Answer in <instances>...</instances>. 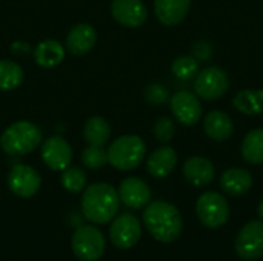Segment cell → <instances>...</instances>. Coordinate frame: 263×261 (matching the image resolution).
I'll return each instance as SVG.
<instances>
[{"label": "cell", "mask_w": 263, "mask_h": 261, "mask_svg": "<svg viewBox=\"0 0 263 261\" xmlns=\"http://www.w3.org/2000/svg\"><path fill=\"white\" fill-rule=\"evenodd\" d=\"M143 225L151 237L160 243L176 242L183 229L179 209L168 202L148 203L143 211Z\"/></svg>", "instance_id": "obj_1"}, {"label": "cell", "mask_w": 263, "mask_h": 261, "mask_svg": "<svg viewBox=\"0 0 263 261\" xmlns=\"http://www.w3.org/2000/svg\"><path fill=\"white\" fill-rule=\"evenodd\" d=\"M119 192L108 183H96L85 189L82 195V212L86 220L106 225L119 212Z\"/></svg>", "instance_id": "obj_2"}, {"label": "cell", "mask_w": 263, "mask_h": 261, "mask_svg": "<svg viewBox=\"0 0 263 261\" xmlns=\"http://www.w3.org/2000/svg\"><path fill=\"white\" fill-rule=\"evenodd\" d=\"M42 142V132L40 129L26 120L15 122L9 125L2 137H0V146L8 155H26L34 152Z\"/></svg>", "instance_id": "obj_3"}, {"label": "cell", "mask_w": 263, "mask_h": 261, "mask_svg": "<svg viewBox=\"0 0 263 261\" xmlns=\"http://www.w3.org/2000/svg\"><path fill=\"white\" fill-rule=\"evenodd\" d=\"M106 152L111 166L119 171H131L143 162L146 145L139 135H122L111 143Z\"/></svg>", "instance_id": "obj_4"}, {"label": "cell", "mask_w": 263, "mask_h": 261, "mask_svg": "<svg viewBox=\"0 0 263 261\" xmlns=\"http://www.w3.org/2000/svg\"><path fill=\"white\" fill-rule=\"evenodd\" d=\"M196 214L203 226L217 229L227 225L230 218V205L222 194L210 191L199 197L196 203Z\"/></svg>", "instance_id": "obj_5"}, {"label": "cell", "mask_w": 263, "mask_h": 261, "mask_svg": "<svg viewBox=\"0 0 263 261\" xmlns=\"http://www.w3.org/2000/svg\"><path fill=\"white\" fill-rule=\"evenodd\" d=\"M74 255L82 261H97L105 252L106 243L103 234L94 226H80L71 238Z\"/></svg>", "instance_id": "obj_6"}, {"label": "cell", "mask_w": 263, "mask_h": 261, "mask_svg": "<svg viewBox=\"0 0 263 261\" xmlns=\"http://www.w3.org/2000/svg\"><path fill=\"white\" fill-rule=\"evenodd\" d=\"M230 88L228 74L217 66H208L194 78V91L200 100L214 102L222 98Z\"/></svg>", "instance_id": "obj_7"}, {"label": "cell", "mask_w": 263, "mask_h": 261, "mask_svg": "<svg viewBox=\"0 0 263 261\" xmlns=\"http://www.w3.org/2000/svg\"><path fill=\"white\" fill-rule=\"evenodd\" d=\"M236 252L243 260H257L263 257V220L247 223L236 238Z\"/></svg>", "instance_id": "obj_8"}, {"label": "cell", "mask_w": 263, "mask_h": 261, "mask_svg": "<svg viewBox=\"0 0 263 261\" xmlns=\"http://www.w3.org/2000/svg\"><path fill=\"white\" fill-rule=\"evenodd\" d=\"M140 237H142V225L136 215L122 214L114 218L109 229V238L116 248L129 249L139 243Z\"/></svg>", "instance_id": "obj_9"}, {"label": "cell", "mask_w": 263, "mask_h": 261, "mask_svg": "<svg viewBox=\"0 0 263 261\" xmlns=\"http://www.w3.org/2000/svg\"><path fill=\"white\" fill-rule=\"evenodd\" d=\"M170 106L176 120L183 126H194L200 122L203 109L200 98L190 91H179L170 98Z\"/></svg>", "instance_id": "obj_10"}, {"label": "cell", "mask_w": 263, "mask_h": 261, "mask_svg": "<svg viewBox=\"0 0 263 261\" xmlns=\"http://www.w3.org/2000/svg\"><path fill=\"white\" fill-rule=\"evenodd\" d=\"M40 175L37 171L28 165H15L8 175V186L12 191V194L29 198L40 189Z\"/></svg>", "instance_id": "obj_11"}, {"label": "cell", "mask_w": 263, "mask_h": 261, "mask_svg": "<svg viewBox=\"0 0 263 261\" xmlns=\"http://www.w3.org/2000/svg\"><path fill=\"white\" fill-rule=\"evenodd\" d=\"M42 158L45 165L52 171H65L72 162V149L69 143L59 137H49L42 146Z\"/></svg>", "instance_id": "obj_12"}, {"label": "cell", "mask_w": 263, "mask_h": 261, "mask_svg": "<svg viewBox=\"0 0 263 261\" xmlns=\"http://www.w3.org/2000/svg\"><path fill=\"white\" fill-rule=\"evenodd\" d=\"M111 14L126 28H139L148 18V9L142 0H112Z\"/></svg>", "instance_id": "obj_13"}, {"label": "cell", "mask_w": 263, "mask_h": 261, "mask_svg": "<svg viewBox=\"0 0 263 261\" xmlns=\"http://www.w3.org/2000/svg\"><path fill=\"white\" fill-rule=\"evenodd\" d=\"M119 198L123 205L131 209H142L151 200V189L149 186L137 177L125 178L119 186Z\"/></svg>", "instance_id": "obj_14"}, {"label": "cell", "mask_w": 263, "mask_h": 261, "mask_svg": "<svg viewBox=\"0 0 263 261\" xmlns=\"http://www.w3.org/2000/svg\"><path fill=\"white\" fill-rule=\"evenodd\" d=\"M183 177L196 188H203L213 183L216 177V168L206 157L194 155L183 163Z\"/></svg>", "instance_id": "obj_15"}, {"label": "cell", "mask_w": 263, "mask_h": 261, "mask_svg": "<svg viewBox=\"0 0 263 261\" xmlns=\"http://www.w3.org/2000/svg\"><path fill=\"white\" fill-rule=\"evenodd\" d=\"M191 9V0H154L157 20L165 26H176L185 20Z\"/></svg>", "instance_id": "obj_16"}, {"label": "cell", "mask_w": 263, "mask_h": 261, "mask_svg": "<svg viewBox=\"0 0 263 261\" xmlns=\"http://www.w3.org/2000/svg\"><path fill=\"white\" fill-rule=\"evenodd\" d=\"M97 42V32L89 23H79L71 28L66 35V48L74 55H83L89 52Z\"/></svg>", "instance_id": "obj_17"}, {"label": "cell", "mask_w": 263, "mask_h": 261, "mask_svg": "<svg viewBox=\"0 0 263 261\" xmlns=\"http://www.w3.org/2000/svg\"><path fill=\"white\" fill-rule=\"evenodd\" d=\"M205 134L214 142H227L234 132L231 117L223 111H211L203 118Z\"/></svg>", "instance_id": "obj_18"}, {"label": "cell", "mask_w": 263, "mask_h": 261, "mask_svg": "<svg viewBox=\"0 0 263 261\" xmlns=\"http://www.w3.org/2000/svg\"><path fill=\"white\" fill-rule=\"evenodd\" d=\"M177 165V152L171 146L157 148L146 162V169L154 178L168 177Z\"/></svg>", "instance_id": "obj_19"}, {"label": "cell", "mask_w": 263, "mask_h": 261, "mask_svg": "<svg viewBox=\"0 0 263 261\" xmlns=\"http://www.w3.org/2000/svg\"><path fill=\"white\" fill-rule=\"evenodd\" d=\"M220 188L223 192L233 197L247 194L253 188V175L243 168L227 169L220 177Z\"/></svg>", "instance_id": "obj_20"}, {"label": "cell", "mask_w": 263, "mask_h": 261, "mask_svg": "<svg viewBox=\"0 0 263 261\" xmlns=\"http://www.w3.org/2000/svg\"><path fill=\"white\" fill-rule=\"evenodd\" d=\"M34 58L42 68H54L65 58V49L57 40L46 38L40 42L34 49Z\"/></svg>", "instance_id": "obj_21"}, {"label": "cell", "mask_w": 263, "mask_h": 261, "mask_svg": "<svg viewBox=\"0 0 263 261\" xmlns=\"http://www.w3.org/2000/svg\"><path fill=\"white\" fill-rule=\"evenodd\" d=\"M234 108L245 115L263 114V89H242L233 98Z\"/></svg>", "instance_id": "obj_22"}, {"label": "cell", "mask_w": 263, "mask_h": 261, "mask_svg": "<svg viewBox=\"0 0 263 261\" xmlns=\"http://www.w3.org/2000/svg\"><path fill=\"white\" fill-rule=\"evenodd\" d=\"M111 135V126L103 117H91L83 126V138L89 146L106 145Z\"/></svg>", "instance_id": "obj_23"}, {"label": "cell", "mask_w": 263, "mask_h": 261, "mask_svg": "<svg viewBox=\"0 0 263 261\" xmlns=\"http://www.w3.org/2000/svg\"><path fill=\"white\" fill-rule=\"evenodd\" d=\"M242 157L250 165H262L263 163V129L250 131L242 142L240 146Z\"/></svg>", "instance_id": "obj_24"}, {"label": "cell", "mask_w": 263, "mask_h": 261, "mask_svg": "<svg viewBox=\"0 0 263 261\" xmlns=\"http://www.w3.org/2000/svg\"><path fill=\"white\" fill-rule=\"evenodd\" d=\"M23 69L12 60H0V91H12L23 82Z\"/></svg>", "instance_id": "obj_25"}, {"label": "cell", "mask_w": 263, "mask_h": 261, "mask_svg": "<svg viewBox=\"0 0 263 261\" xmlns=\"http://www.w3.org/2000/svg\"><path fill=\"white\" fill-rule=\"evenodd\" d=\"M173 74L180 80H193L199 74V60L191 55H182L173 62Z\"/></svg>", "instance_id": "obj_26"}, {"label": "cell", "mask_w": 263, "mask_h": 261, "mask_svg": "<svg viewBox=\"0 0 263 261\" xmlns=\"http://www.w3.org/2000/svg\"><path fill=\"white\" fill-rule=\"evenodd\" d=\"M60 180L62 186L72 194L82 192L86 186V174L80 168H66Z\"/></svg>", "instance_id": "obj_27"}, {"label": "cell", "mask_w": 263, "mask_h": 261, "mask_svg": "<svg viewBox=\"0 0 263 261\" xmlns=\"http://www.w3.org/2000/svg\"><path fill=\"white\" fill-rule=\"evenodd\" d=\"M82 162L89 169H100L108 163V152L102 146H88L82 152Z\"/></svg>", "instance_id": "obj_28"}, {"label": "cell", "mask_w": 263, "mask_h": 261, "mask_svg": "<svg viewBox=\"0 0 263 261\" xmlns=\"http://www.w3.org/2000/svg\"><path fill=\"white\" fill-rule=\"evenodd\" d=\"M153 134L154 137L160 142V143H168L174 138V134H176V125L174 122L163 115L160 118L156 120L154 123V128H153Z\"/></svg>", "instance_id": "obj_29"}, {"label": "cell", "mask_w": 263, "mask_h": 261, "mask_svg": "<svg viewBox=\"0 0 263 261\" xmlns=\"http://www.w3.org/2000/svg\"><path fill=\"white\" fill-rule=\"evenodd\" d=\"M145 98L148 103L151 105H156V106H160V105H165L170 102V92L168 89L160 85V83H153L149 85L146 89H145Z\"/></svg>", "instance_id": "obj_30"}, {"label": "cell", "mask_w": 263, "mask_h": 261, "mask_svg": "<svg viewBox=\"0 0 263 261\" xmlns=\"http://www.w3.org/2000/svg\"><path fill=\"white\" fill-rule=\"evenodd\" d=\"M194 55L197 60H208L211 57V46L206 42H199L194 46Z\"/></svg>", "instance_id": "obj_31"}, {"label": "cell", "mask_w": 263, "mask_h": 261, "mask_svg": "<svg viewBox=\"0 0 263 261\" xmlns=\"http://www.w3.org/2000/svg\"><path fill=\"white\" fill-rule=\"evenodd\" d=\"M257 214H259V217L263 220V200L259 203V206H257Z\"/></svg>", "instance_id": "obj_32"}]
</instances>
